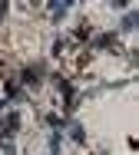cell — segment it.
Listing matches in <instances>:
<instances>
[{
	"instance_id": "cell-2",
	"label": "cell",
	"mask_w": 139,
	"mask_h": 155,
	"mask_svg": "<svg viewBox=\"0 0 139 155\" xmlns=\"http://www.w3.org/2000/svg\"><path fill=\"white\" fill-rule=\"evenodd\" d=\"M66 10H70V3H50V17H53V20H63Z\"/></svg>"
},
{
	"instance_id": "cell-4",
	"label": "cell",
	"mask_w": 139,
	"mask_h": 155,
	"mask_svg": "<svg viewBox=\"0 0 139 155\" xmlns=\"http://www.w3.org/2000/svg\"><path fill=\"white\" fill-rule=\"evenodd\" d=\"M136 13H126V17H123V30H136Z\"/></svg>"
},
{
	"instance_id": "cell-1",
	"label": "cell",
	"mask_w": 139,
	"mask_h": 155,
	"mask_svg": "<svg viewBox=\"0 0 139 155\" xmlns=\"http://www.w3.org/2000/svg\"><path fill=\"white\" fill-rule=\"evenodd\" d=\"M93 46H96V50H119V36H116V33H100V36L93 40Z\"/></svg>"
},
{
	"instance_id": "cell-5",
	"label": "cell",
	"mask_w": 139,
	"mask_h": 155,
	"mask_svg": "<svg viewBox=\"0 0 139 155\" xmlns=\"http://www.w3.org/2000/svg\"><path fill=\"white\" fill-rule=\"evenodd\" d=\"M60 149H63V142H60V135L53 132V135H50V152H53V155H60Z\"/></svg>"
},
{
	"instance_id": "cell-3",
	"label": "cell",
	"mask_w": 139,
	"mask_h": 155,
	"mask_svg": "<svg viewBox=\"0 0 139 155\" xmlns=\"http://www.w3.org/2000/svg\"><path fill=\"white\" fill-rule=\"evenodd\" d=\"M73 129H70V135H73V142H86V132H83V125L80 122H70Z\"/></svg>"
},
{
	"instance_id": "cell-6",
	"label": "cell",
	"mask_w": 139,
	"mask_h": 155,
	"mask_svg": "<svg viewBox=\"0 0 139 155\" xmlns=\"http://www.w3.org/2000/svg\"><path fill=\"white\" fill-rule=\"evenodd\" d=\"M100 155H109V152H100Z\"/></svg>"
}]
</instances>
